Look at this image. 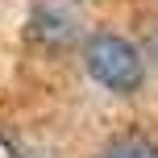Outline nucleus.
<instances>
[{"mask_svg":"<svg viewBox=\"0 0 158 158\" xmlns=\"http://www.w3.org/2000/svg\"><path fill=\"white\" fill-rule=\"evenodd\" d=\"M83 71L112 96H133L142 92L150 58L129 33L121 29H92L83 38Z\"/></svg>","mask_w":158,"mask_h":158,"instance_id":"obj_1","label":"nucleus"},{"mask_svg":"<svg viewBox=\"0 0 158 158\" xmlns=\"http://www.w3.org/2000/svg\"><path fill=\"white\" fill-rule=\"evenodd\" d=\"M17 158H42V154H17Z\"/></svg>","mask_w":158,"mask_h":158,"instance_id":"obj_5","label":"nucleus"},{"mask_svg":"<svg viewBox=\"0 0 158 158\" xmlns=\"http://www.w3.org/2000/svg\"><path fill=\"white\" fill-rule=\"evenodd\" d=\"M25 25H29V38L38 42V46H46V50H67L71 42L87 38V33L79 29V17L63 0H38V4L29 8V21Z\"/></svg>","mask_w":158,"mask_h":158,"instance_id":"obj_2","label":"nucleus"},{"mask_svg":"<svg viewBox=\"0 0 158 158\" xmlns=\"http://www.w3.org/2000/svg\"><path fill=\"white\" fill-rule=\"evenodd\" d=\"M150 54H154V63H158V25H154V33H150Z\"/></svg>","mask_w":158,"mask_h":158,"instance_id":"obj_4","label":"nucleus"},{"mask_svg":"<svg viewBox=\"0 0 158 158\" xmlns=\"http://www.w3.org/2000/svg\"><path fill=\"white\" fill-rule=\"evenodd\" d=\"M96 158H158V137L146 129H121L96 150Z\"/></svg>","mask_w":158,"mask_h":158,"instance_id":"obj_3","label":"nucleus"}]
</instances>
